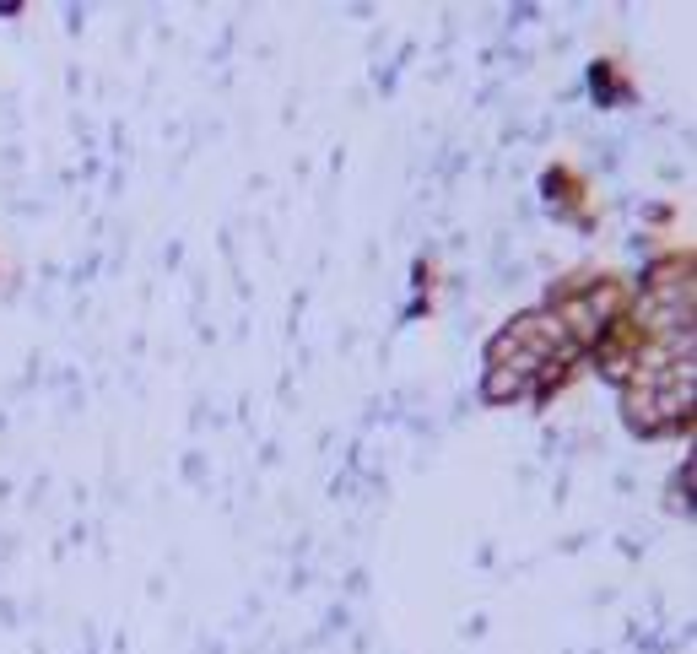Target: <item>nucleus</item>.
Returning <instances> with one entry per match:
<instances>
[{
	"label": "nucleus",
	"instance_id": "obj_1",
	"mask_svg": "<svg viewBox=\"0 0 697 654\" xmlns=\"http://www.w3.org/2000/svg\"><path fill=\"white\" fill-rule=\"evenodd\" d=\"M519 390H525V373H514V368H498V373H492V379H487V395L492 400H503V395H519Z\"/></svg>",
	"mask_w": 697,
	"mask_h": 654
}]
</instances>
